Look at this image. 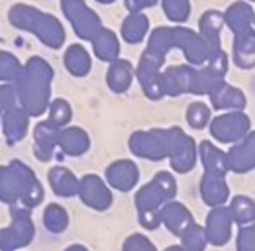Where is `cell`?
Returning a JSON list of instances; mask_svg holds the SVG:
<instances>
[{
    "mask_svg": "<svg viewBox=\"0 0 255 251\" xmlns=\"http://www.w3.org/2000/svg\"><path fill=\"white\" fill-rule=\"evenodd\" d=\"M147 31V18L141 16V14H131L124 22V28H122V35L124 39L129 41V43H137L143 39Z\"/></svg>",
    "mask_w": 255,
    "mask_h": 251,
    "instance_id": "cell-19",
    "label": "cell"
},
{
    "mask_svg": "<svg viewBox=\"0 0 255 251\" xmlns=\"http://www.w3.org/2000/svg\"><path fill=\"white\" fill-rule=\"evenodd\" d=\"M194 65H173L161 75V93L169 96L191 93L194 83Z\"/></svg>",
    "mask_w": 255,
    "mask_h": 251,
    "instance_id": "cell-6",
    "label": "cell"
},
{
    "mask_svg": "<svg viewBox=\"0 0 255 251\" xmlns=\"http://www.w3.org/2000/svg\"><path fill=\"white\" fill-rule=\"evenodd\" d=\"M100 2H112V0H100Z\"/></svg>",
    "mask_w": 255,
    "mask_h": 251,
    "instance_id": "cell-31",
    "label": "cell"
},
{
    "mask_svg": "<svg viewBox=\"0 0 255 251\" xmlns=\"http://www.w3.org/2000/svg\"><path fill=\"white\" fill-rule=\"evenodd\" d=\"M210 135L220 143H236L248 131H252V118L244 110L226 112L216 118H210Z\"/></svg>",
    "mask_w": 255,
    "mask_h": 251,
    "instance_id": "cell-2",
    "label": "cell"
},
{
    "mask_svg": "<svg viewBox=\"0 0 255 251\" xmlns=\"http://www.w3.org/2000/svg\"><path fill=\"white\" fill-rule=\"evenodd\" d=\"M210 108L204 104V102H192L189 104V110H187V122L194 129H202L206 127L210 122Z\"/></svg>",
    "mask_w": 255,
    "mask_h": 251,
    "instance_id": "cell-21",
    "label": "cell"
},
{
    "mask_svg": "<svg viewBox=\"0 0 255 251\" xmlns=\"http://www.w3.org/2000/svg\"><path fill=\"white\" fill-rule=\"evenodd\" d=\"M81 196L83 200L96 210H104L110 206L112 196L110 190L104 187V183L98 177H85L81 183Z\"/></svg>",
    "mask_w": 255,
    "mask_h": 251,
    "instance_id": "cell-12",
    "label": "cell"
},
{
    "mask_svg": "<svg viewBox=\"0 0 255 251\" xmlns=\"http://www.w3.org/2000/svg\"><path fill=\"white\" fill-rule=\"evenodd\" d=\"M228 210H230L232 222H236L240 226H248V224L255 222V202L254 198H250L246 194H236L230 200Z\"/></svg>",
    "mask_w": 255,
    "mask_h": 251,
    "instance_id": "cell-17",
    "label": "cell"
},
{
    "mask_svg": "<svg viewBox=\"0 0 255 251\" xmlns=\"http://www.w3.org/2000/svg\"><path fill=\"white\" fill-rule=\"evenodd\" d=\"M228 157V171L244 175L255 169V129L248 131L240 141L232 143V149L226 153Z\"/></svg>",
    "mask_w": 255,
    "mask_h": 251,
    "instance_id": "cell-5",
    "label": "cell"
},
{
    "mask_svg": "<svg viewBox=\"0 0 255 251\" xmlns=\"http://www.w3.org/2000/svg\"><path fill=\"white\" fill-rule=\"evenodd\" d=\"M124 251H157V250H155V246L145 236L133 234V236H129L126 242H124Z\"/></svg>",
    "mask_w": 255,
    "mask_h": 251,
    "instance_id": "cell-27",
    "label": "cell"
},
{
    "mask_svg": "<svg viewBox=\"0 0 255 251\" xmlns=\"http://www.w3.org/2000/svg\"><path fill=\"white\" fill-rule=\"evenodd\" d=\"M171 41H173V47L183 49L189 65H200L202 67L206 63V59L214 53L210 49V45L206 43V39L200 33L189 30V28H171Z\"/></svg>",
    "mask_w": 255,
    "mask_h": 251,
    "instance_id": "cell-3",
    "label": "cell"
},
{
    "mask_svg": "<svg viewBox=\"0 0 255 251\" xmlns=\"http://www.w3.org/2000/svg\"><path fill=\"white\" fill-rule=\"evenodd\" d=\"M108 83L114 91H126L131 83V67L128 61H116L110 67Z\"/></svg>",
    "mask_w": 255,
    "mask_h": 251,
    "instance_id": "cell-20",
    "label": "cell"
},
{
    "mask_svg": "<svg viewBox=\"0 0 255 251\" xmlns=\"http://www.w3.org/2000/svg\"><path fill=\"white\" fill-rule=\"evenodd\" d=\"M254 26H255V14H254Z\"/></svg>",
    "mask_w": 255,
    "mask_h": 251,
    "instance_id": "cell-32",
    "label": "cell"
},
{
    "mask_svg": "<svg viewBox=\"0 0 255 251\" xmlns=\"http://www.w3.org/2000/svg\"><path fill=\"white\" fill-rule=\"evenodd\" d=\"M210 104L216 108V110H230V112H236V110H244L248 100H246V94L242 93L238 87H232L228 85L226 81L218 83L210 93Z\"/></svg>",
    "mask_w": 255,
    "mask_h": 251,
    "instance_id": "cell-8",
    "label": "cell"
},
{
    "mask_svg": "<svg viewBox=\"0 0 255 251\" xmlns=\"http://www.w3.org/2000/svg\"><path fill=\"white\" fill-rule=\"evenodd\" d=\"M236 250L255 251V222L240 228V232L236 236Z\"/></svg>",
    "mask_w": 255,
    "mask_h": 251,
    "instance_id": "cell-25",
    "label": "cell"
},
{
    "mask_svg": "<svg viewBox=\"0 0 255 251\" xmlns=\"http://www.w3.org/2000/svg\"><path fill=\"white\" fill-rule=\"evenodd\" d=\"M187 133L181 127H169V129H153V131H139L131 135V151L147 159H163L171 157L181 139Z\"/></svg>",
    "mask_w": 255,
    "mask_h": 251,
    "instance_id": "cell-1",
    "label": "cell"
},
{
    "mask_svg": "<svg viewBox=\"0 0 255 251\" xmlns=\"http://www.w3.org/2000/svg\"><path fill=\"white\" fill-rule=\"evenodd\" d=\"M234 65L240 69H254L255 67V30L254 26L234 33Z\"/></svg>",
    "mask_w": 255,
    "mask_h": 251,
    "instance_id": "cell-7",
    "label": "cell"
},
{
    "mask_svg": "<svg viewBox=\"0 0 255 251\" xmlns=\"http://www.w3.org/2000/svg\"><path fill=\"white\" fill-rule=\"evenodd\" d=\"M106 177L112 187L120 188V190H129L137 183L139 175H137V167L131 161H118L108 169Z\"/></svg>",
    "mask_w": 255,
    "mask_h": 251,
    "instance_id": "cell-16",
    "label": "cell"
},
{
    "mask_svg": "<svg viewBox=\"0 0 255 251\" xmlns=\"http://www.w3.org/2000/svg\"><path fill=\"white\" fill-rule=\"evenodd\" d=\"M198 28H200V35L206 39V43L210 45L212 51L220 49V31L224 28V14L220 10H206L202 16H200V22H198Z\"/></svg>",
    "mask_w": 255,
    "mask_h": 251,
    "instance_id": "cell-13",
    "label": "cell"
},
{
    "mask_svg": "<svg viewBox=\"0 0 255 251\" xmlns=\"http://www.w3.org/2000/svg\"><path fill=\"white\" fill-rule=\"evenodd\" d=\"M232 216H230V210L228 206H214L210 208L206 222H204V236H206V242L208 246H216V248H222L230 242L232 238Z\"/></svg>",
    "mask_w": 255,
    "mask_h": 251,
    "instance_id": "cell-4",
    "label": "cell"
},
{
    "mask_svg": "<svg viewBox=\"0 0 255 251\" xmlns=\"http://www.w3.org/2000/svg\"><path fill=\"white\" fill-rule=\"evenodd\" d=\"M67 63H69V69L75 73V75H85L91 67L89 57L85 53V49L81 45H73V49L67 53Z\"/></svg>",
    "mask_w": 255,
    "mask_h": 251,
    "instance_id": "cell-24",
    "label": "cell"
},
{
    "mask_svg": "<svg viewBox=\"0 0 255 251\" xmlns=\"http://www.w3.org/2000/svg\"><path fill=\"white\" fill-rule=\"evenodd\" d=\"M200 196L204 204H208L210 208L224 206L230 198V188L226 183V177L214 175V173H204L200 179Z\"/></svg>",
    "mask_w": 255,
    "mask_h": 251,
    "instance_id": "cell-9",
    "label": "cell"
},
{
    "mask_svg": "<svg viewBox=\"0 0 255 251\" xmlns=\"http://www.w3.org/2000/svg\"><path fill=\"white\" fill-rule=\"evenodd\" d=\"M96 43V53L100 59H114L118 53V41L116 37L110 33L108 30H102V35L95 41Z\"/></svg>",
    "mask_w": 255,
    "mask_h": 251,
    "instance_id": "cell-23",
    "label": "cell"
},
{
    "mask_svg": "<svg viewBox=\"0 0 255 251\" xmlns=\"http://www.w3.org/2000/svg\"><path fill=\"white\" fill-rule=\"evenodd\" d=\"M67 251H87V250H85V248H79V246H77V248H71V250H67Z\"/></svg>",
    "mask_w": 255,
    "mask_h": 251,
    "instance_id": "cell-30",
    "label": "cell"
},
{
    "mask_svg": "<svg viewBox=\"0 0 255 251\" xmlns=\"http://www.w3.org/2000/svg\"><path fill=\"white\" fill-rule=\"evenodd\" d=\"M179 238H181V248H183V251H204L206 246H208L206 236H204V228L198 226L194 220L183 230V234Z\"/></svg>",
    "mask_w": 255,
    "mask_h": 251,
    "instance_id": "cell-18",
    "label": "cell"
},
{
    "mask_svg": "<svg viewBox=\"0 0 255 251\" xmlns=\"http://www.w3.org/2000/svg\"><path fill=\"white\" fill-rule=\"evenodd\" d=\"M65 145L69 153H83L89 147V139L81 129H69L65 133Z\"/></svg>",
    "mask_w": 255,
    "mask_h": 251,
    "instance_id": "cell-26",
    "label": "cell"
},
{
    "mask_svg": "<svg viewBox=\"0 0 255 251\" xmlns=\"http://www.w3.org/2000/svg\"><path fill=\"white\" fill-rule=\"evenodd\" d=\"M196 151L204 167V173H214V175H224V177L230 173L226 151L216 147L212 141H200V145H196Z\"/></svg>",
    "mask_w": 255,
    "mask_h": 251,
    "instance_id": "cell-10",
    "label": "cell"
},
{
    "mask_svg": "<svg viewBox=\"0 0 255 251\" xmlns=\"http://www.w3.org/2000/svg\"><path fill=\"white\" fill-rule=\"evenodd\" d=\"M246 2H248V0H246ZM250 2H255V0H250Z\"/></svg>",
    "mask_w": 255,
    "mask_h": 251,
    "instance_id": "cell-33",
    "label": "cell"
},
{
    "mask_svg": "<svg viewBox=\"0 0 255 251\" xmlns=\"http://www.w3.org/2000/svg\"><path fill=\"white\" fill-rule=\"evenodd\" d=\"M165 251H183V248L181 246H171V248H167Z\"/></svg>",
    "mask_w": 255,
    "mask_h": 251,
    "instance_id": "cell-29",
    "label": "cell"
},
{
    "mask_svg": "<svg viewBox=\"0 0 255 251\" xmlns=\"http://www.w3.org/2000/svg\"><path fill=\"white\" fill-rule=\"evenodd\" d=\"M198 159V151H196V143L191 135H185L181 139V143L177 145V149L171 155V167L177 173H189L194 169Z\"/></svg>",
    "mask_w": 255,
    "mask_h": 251,
    "instance_id": "cell-15",
    "label": "cell"
},
{
    "mask_svg": "<svg viewBox=\"0 0 255 251\" xmlns=\"http://www.w3.org/2000/svg\"><path fill=\"white\" fill-rule=\"evenodd\" d=\"M192 214L189 212V208L181 202H167L161 208V222L167 226V230L173 236H181L183 230L192 222Z\"/></svg>",
    "mask_w": 255,
    "mask_h": 251,
    "instance_id": "cell-11",
    "label": "cell"
},
{
    "mask_svg": "<svg viewBox=\"0 0 255 251\" xmlns=\"http://www.w3.org/2000/svg\"><path fill=\"white\" fill-rule=\"evenodd\" d=\"M222 14H224V26H228L232 30V33H238V31L254 26L255 12L246 0L234 2L232 6H228V10L222 12Z\"/></svg>",
    "mask_w": 255,
    "mask_h": 251,
    "instance_id": "cell-14",
    "label": "cell"
},
{
    "mask_svg": "<svg viewBox=\"0 0 255 251\" xmlns=\"http://www.w3.org/2000/svg\"><path fill=\"white\" fill-rule=\"evenodd\" d=\"M163 10L169 20L185 22L191 16V2L189 0H163Z\"/></svg>",
    "mask_w": 255,
    "mask_h": 251,
    "instance_id": "cell-22",
    "label": "cell"
},
{
    "mask_svg": "<svg viewBox=\"0 0 255 251\" xmlns=\"http://www.w3.org/2000/svg\"><path fill=\"white\" fill-rule=\"evenodd\" d=\"M157 0H126V6L131 12H137L141 8H147V6H153Z\"/></svg>",
    "mask_w": 255,
    "mask_h": 251,
    "instance_id": "cell-28",
    "label": "cell"
}]
</instances>
